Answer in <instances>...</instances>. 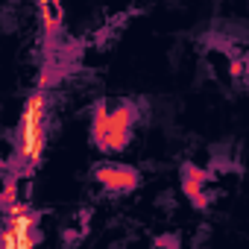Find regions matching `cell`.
<instances>
[{"label":"cell","mask_w":249,"mask_h":249,"mask_svg":"<svg viewBox=\"0 0 249 249\" xmlns=\"http://www.w3.org/2000/svg\"><path fill=\"white\" fill-rule=\"evenodd\" d=\"M15 199H18V188H15V182H6L3 194H0V205H3V208H9Z\"/></svg>","instance_id":"cell-8"},{"label":"cell","mask_w":249,"mask_h":249,"mask_svg":"<svg viewBox=\"0 0 249 249\" xmlns=\"http://www.w3.org/2000/svg\"><path fill=\"white\" fill-rule=\"evenodd\" d=\"M182 173H185L188 182H196V185H205V182H208V173H205L202 167H196V164H185Z\"/></svg>","instance_id":"cell-7"},{"label":"cell","mask_w":249,"mask_h":249,"mask_svg":"<svg viewBox=\"0 0 249 249\" xmlns=\"http://www.w3.org/2000/svg\"><path fill=\"white\" fill-rule=\"evenodd\" d=\"M106 123H108V103L100 100L94 106V120H91V138H94V144L100 150L106 147Z\"/></svg>","instance_id":"cell-6"},{"label":"cell","mask_w":249,"mask_h":249,"mask_svg":"<svg viewBox=\"0 0 249 249\" xmlns=\"http://www.w3.org/2000/svg\"><path fill=\"white\" fill-rule=\"evenodd\" d=\"M138 108L135 103H120L117 108H108V123H106V147L103 153H120L132 138Z\"/></svg>","instance_id":"cell-3"},{"label":"cell","mask_w":249,"mask_h":249,"mask_svg":"<svg viewBox=\"0 0 249 249\" xmlns=\"http://www.w3.org/2000/svg\"><path fill=\"white\" fill-rule=\"evenodd\" d=\"M182 191H185L188 196H194V194H199V191H202V185H196V182H188V179H185V182H182Z\"/></svg>","instance_id":"cell-10"},{"label":"cell","mask_w":249,"mask_h":249,"mask_svg":"<svg viewBox=\"0 0 249 249\" xmlns=\"http://www.w3.org/2000/svg\"><path fill=\"white\" fill-rule=\"evenodd\" d=\"M38 15H41L44 33L56 36V30L62 27V3L59 0H38Z\"/></svg>","instance_id":"cell-5"},{"label":"cell","mask_w":249,"mask_h":249,"mask_svg":"<svg viewBox=\"0 0 249 249\" xmlns=\"http://www.w3.org/2000/svg\"><path fill=\"white\" fill-rule=\"evenodd\" d=\"M47 147V97L44 91L30 94L24 103L18 132H15V164L21 170H33Z\"/></svg>","instance_id":"cell-1"},{"label":"cell","mask_w":249,"mask_h":249,"mask_svg":"<svg viewBox=\"0 0 249 249\" xmlns=\"http://www.w3.org/2000/svg\"><path fill=\"white\" fill-rule=\"evenodd\" d=\"M191 202H194V208H208L211 196H208L205 191H199V194H194V196H191Z\"/></svg>","instance_id":"cell-9"},{"label":"cell","mask_w":249,"mask_h":249,"mask_svg":"<svg viewBox=\"0 0 249 249\" xmlns=\"http://www.w3.org/2000/svg\"><path fill=\"white\" fill-rule=\"evenodd\" d=\"M41 240L38 231V214L27 202H12L6 208V226L0 231V246L6 249H33Z\"/></svg>","instance_id":"cell-2"},{"label":"cell","mask_w":249,"mask_h":249,"mask_svg":"<svg viewBox=\"0 0 249 249\" xmlns=\"http://www.w3.org/2000/svg\"><path fill=\"white\" fill-rule=\"evenodd\" d=\"M156 243H159V246H176V240H173V237H159Z\"/></svg>","instance_id":"cell-12"},{"label":"cell","mask_w":249,"mask_h":249,"mask_svg":"<svg viewBox=\"0 0 249 249\" xmlns=\"http://www.w3.org/2000/svg\"><path fill=\"white\" fill-rule=\"evenodd\" d=\"M231 73H234L237 79L243 76V59H234V62H231Z\"/></svg>","instance_id":"cell-11"},{"label":"cell","mask_w":249,"mask_h":249,"mask_svg":"<svg viewBox=\"0 0 249 249\" xmlns=\"http://www.w3.org/2000/svg\"><path fill=\"white\" fill-rule=\"evenodd\" d=\"M94 179L111 194H129L141 185V173L132 167H123V164H100L94 170Z\"/></svg>","instance_id":"cell-4"}]
</instances>
